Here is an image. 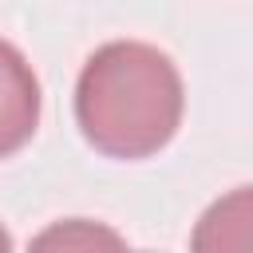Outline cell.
<instances>
[{
	"label": "cell",
	"mask_w": 253,
	"mask_h": 253,
	"mask_svg": "<svg viewBox=\"0 0 253 253\" xmlns=\"http://www.w3.org/2000/svg\"><path fill=\"white\" fill-rule=\"evenodd\" d=\"M190 253H253V186L221 194L198 217Z\"/></svg>",
	"instance_id": "3957f363"
},
{
	"label": "cell",
	"mask_w": 253,
	"mask_h": 253,
	"mask_svg": "<svg viewBox=\"0 0 253 253\" xmlns=\"http://www.w3.org/2000/svg\"><path fill=\"white\" fill-rule=\"evenodd\" d=\"M0 253H12V237H8V229H4V221H0Z\"/></svg>",
	"instance_id": "5b68a950"
},
{
	"label": "cell",
	"mask_w": 253,
	"mask_h": 253,
	"mask_svg": "<svg viewBox=\"0 0 253 253\" xmlns=\"http://www.w3.org/2000/svg\"><path fill=\"white\" fill-rule=\"evenodd\" d=\"M182 75L166 51L142 40L95 47L75 83V123L107 158H150L182 123Z\"/></svg>",
	"instance_id": "6da1fadb"
},
{
	"label": "cell",
	"mask_w": 253,
	"mask_h": 253,
	"mask_svg": "<svg viewBox=\"0 0 253 253\" xmlns=\"http://www.w3.org/2000/svg\"><path fill=\"white\" fill-rule=\"evenodd\" d=\"M40 126V79L24 51L0 40V158L32 142Z\"/></svg>",
	"instance_id": "7a4b0ae2"
},
{
	"label": "cell",
	"mask_w": 253,
	"mask_h": 253,
	"mask_svg": "<svg viewBox=\"0 0 253 253\" xmlns=\"http://www.w3.org/2000/svg\"><path fill=\"white\" fill-rule=\"evenodd\" d=\"M28 253H134V249H126V241L103 221L67 217V221H51L47 229H40Z\"/></svg>",
	"instance_id": "277c9868"
}]
</instances>
